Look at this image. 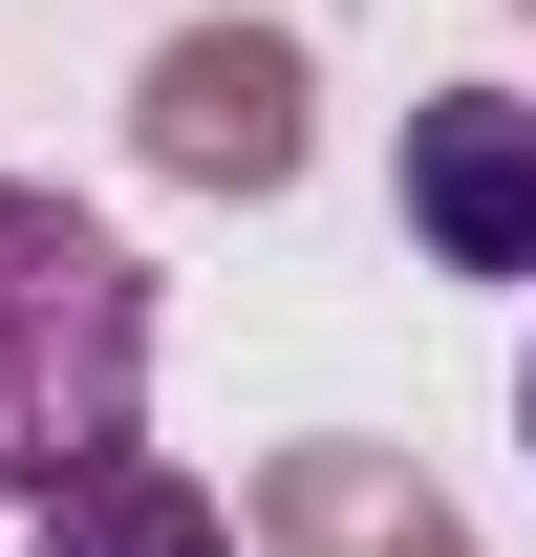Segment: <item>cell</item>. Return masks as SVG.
Returning a JSON list of instances; mask_svg holds the SVG:
<instances>
[{
    "label": "cell",
    "instance_id": "6da1fadb",
    "mask_svg": "<svg viewBox=\"0 0 536 557\" xmlns=\"http://www.w3.org/2000/svg\"><path fill=\"white\" fill-rule=\"evenodd\" d=\"M130 408H150V278L65 194H0V515H44L65 472H108Z\"/></svg>",
    "mask_w": 536,
    "mask_h": 557
},
{
    "label": "cell",
    "instance_id": "277c9868",
    "mask_svg": "<svg viewBox=\"0 0 536 557\" xmlns=\"http://www.w3.org/2000/svg\"><path fill=\"white\" fill-rule=\"evenodd\" d=\"M44 557H215V515H194L172 472H130V450H108V472L44 493Z\"/></svg>",
    "mask_w": 536,
    "mask_h": 557
},
{
    "label": "cell",
    "instance_id": "3957f363",
    "mask_svg": "<svg viewBox=\"0 0 536 557\" xmlns=\"http://www.w3.org/2000/svg\"><path fill=\"white\" fill-rule=\"evenodd\" d=\"M150 172L279 194V172H301V65H279V44H172V65H150Z\"/></svg>",
    "mask_w": 536,
    "mask_h": 557
},
{
    "label": "cell",
    "instance_id": "5b68a950",
    "mask_svg": "<svg viewBox=\"0 0 536 557\" xmlns=\"http://www.w3.org/2000/svg\"><path fill=\"white\" fill-rule=\"evenodd\" d=\"M515 429H536V364H515Z\"/></svg>",
    "mask_w": 536,
    "mask_h": 557
},
{
    "label": "cell",
    "instance_id": "7a4b0ae2",
    "mask_svg": "<svg viewBox=\"0 0 536 557\" xmlns=\"http://www.w3.org/2000/svg\"><path fill=\"white\" fill-rule=\"evenodd\" d=\"M407 236L451 278H536V108L515 86H429L407 108Z\"/></svg>",
    "mask_w": 536,
    "mask_h": 557
}]
</instances>
